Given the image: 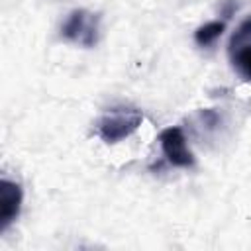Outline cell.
Returning a JSON list of instances; mask_svg holds the SVG:
<instances>
[{
  "label": "cell",
  "instance_id": "6da1fadb",
  "mask_svg": "<svg viewBox=\"0 0 251 251\" xmlns=\"http://www.w3.org/2000/svg\"><path fill=\"white\" fill-rule=\"evenodd\" d=\"M143 122V114L135 106H114L96 122V133L104 143H120L129 137Z\"/></svg>",
  "mask_w": 251,
  "mask_h": 251
},
{
  "label": "cell",
  "instance_id": "7a4b0ae2",
  "mask_svg": "<svg viewBox=\"0 0 251 251\" xmlns=\"http://www.w3.org/2000/svg\"><path fill=\"white\" fill-rule=\"evenodd\" d=\"M98 35H100V16L84 8L73 10L61 25V37L84 49L94 47L98 43Z\"/></svg>",
  "mask_w": 251,
  "mask_h": 251
},
{
  "label": "cell",
  "instance_id": "3957f363",
  "mask_svg": "<svg viewBox=\"0 0 251 251\" xmlns=\"http://www.w3.org/2000/svg\"><path fill=\"white\" fill-rule=\"evenodd\" d=\"M227 57L233 71L243 78L251 80V16L245 18L229 37Z\"/></svg>",
  "mask_w": 251,
  "mask_h": 251
},
{
  "label": "cell",
  "instance_id": "277c9868",
  "mask_svg": "<svg viewBox=\"0 0 251 251\" xmlns=\"http://www.w3.org/2000/svg\"><path fill=\"white\" fill-rule=\"evenodd\" d=\"M159 145H161V151H163L165 159L173 167H178V169L194 167V155L188 149L186 135H184V131L178 126L165 127L159 133Z\"/></svg>",
  "mask_w": 251,
  "mask_h": 251
},
{
  "label": "cell",
  "instance_id": "5b68a950",
  "mask_svg": "<svg viewBox=\"0 0 251 251\" xmlns=\"http://www.w3.org/2000/svg\"><path fill=\"white\" fill-rule=\"evenodd\" d=\"M24 202V190L16 180L2 178L0 180V235L14 224L20 216Z\"/></svg>",
  "mask_w": 251,
  "mask_h": 251
},
{
  "label": "cell",
  "instance_id": "8992f818",
  "mask_svg": "<svg viewBox=\"0 0 251 251\" xmlns=\"http://www.w3.org/2000/svg\"><path fill=\"white\" fill-rule=\"evenodd\" d=\"M226 29V22L224 20H214V22H208L204 25H200L196 31H194V43L200 45V47H210L216 43V39L224 33Z\"/></svg>",
  "mask_w": 251,
  "mask_h": 251
}]
</instances>
